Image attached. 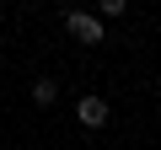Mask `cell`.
<instances>
[{
    "mask_svg": "<svg viewBox=\"0 0 161 150\" xmlns=\"http://www.w3.org/2000/svg\"><path fill=\"white\" fill-rule=\"evenodd\" d=\"M64 27H70V38H80V43H102V38H108V27H102L92 11H64Z\"/></svg>",
    "mask_w": 161,
    "mask_h": 150,
    "instance_id": "6da1fadb",
    "label": "cell"
},
{
    "mask_svg": "<svg viewBox=\"0 0 161 150\" xmlns=\"http://www.w3.org/2000/svg\"><path fill=\"white\" fill-rule=\"evenodd\" d=\"M108 113H113V107H108L102 97H80V102H75V118L86 123V129H102V123H108Z\"/></svg>",
    "mask_w": 161,
    "mask_h": 150,
    "instance_id": "7a4b0ae2",
    "label": "cell"
},
{
    "mask_svg": "<svg viewBox=\"0 0 161 150\" xmlns=\"http://www.w3.org/2000/svg\"><path fill=\"white\" fill-rule=\"evenodd\" d=\"M54 97H59V81H48V75H43V81H32V102H38V107H48Z\"/></svg>",
    "mask_w": 161,
    "mask_h": 150,
    "instance_id": "3957f363",
    "label": "cell"
},
{
    "mask_svg": "<svg viewBox=\"0 0 161 150\" xmlns=\"http://www.w3.org/2000/svg\"><path fill=\"white\" fill-rule=\"evenodd\" d=\"M124 6H129V0H97V11H102V16H124Z\"/></svg>",
    "mask_w": 161,
    "mask_h": 150,
    "instance_id": "277c9868",
    "label": "cell"
},
{
    "mask_svg": "<svg viewBox=\"0 0 161 150\" xmlns=\"http://www.w3.org/2000/svg\"><path fill=\"white\" fill-rule=\"evenodd\" d=\"M0 6H6V0H0Z\"/></svg>",
    "mask_w": 161,
    "mask_h": 150,
    "instance_id": "5b68a950",
    "label": "cell"
}]
</instances>
